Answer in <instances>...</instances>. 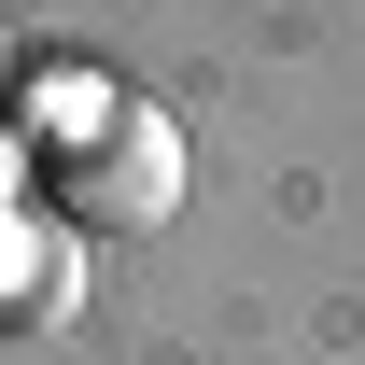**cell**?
Masks as SVG:
<instances>
[{"instance_id":"obj_1","label":"cell","mask_w":365,"mask_h":365,"mask_svg":"<svg viewBox=\"0 0 365 365\" xmlns=\"http://www.w3.org/2000/svg\"><path fill=\"white\" fill-rule=\"evenodd\" d=\"M56 211L71 225H98V239H140V225H169L182 211V140L155 127V113H98L85 140H56Z\"/></svg>"}]
</instances>
